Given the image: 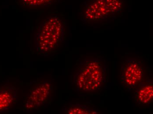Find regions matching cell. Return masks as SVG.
Wrapping results in <instances>:
<instances>
[{"instance_id": "obj_1", "label": "cell", "mask_w": 153, "mask_h": 114, "mask_svg": "<svg viewBox=\"0 0 153 114\" xmlns=\"http://www.w3.org/2000/svg\"><path fill=\"white\" fill-rule=\"evenodd\" d=\"M106 66L98 58L85 59L79 63L73 80L76 90L81 91L98 90L106 81Z\"/></svg>"}, {"instance_id": "obj_2", "label": "cell", "mask_w": 153, "mask_h": 114, "mask_svg": "<svg viewBox=\"0 0 153 114\" xmlns=\"http://www.w3.org/2000/svg\"><path fill=\"white\" fill-rule=\"evenodd\" d=\"M65 35V26L57 15L49 17L42 23L36 34L35 44L38 52L48 55L58 48Z\"/></svg>"}, {"instance_id": "obj_5", "label": "cell", "mask_w": 153, "mask_h": 114, "mask_svg": "<svg viewBox=\"0 0 153 114\" xmlns=\"http://www.w3.org/2000/svg\"><path fill=\"white\" fill-rule=\"evenodd\" d=\"M143 76V66L137 59L128 58L122 64L120 72L121 81L128 90L137 87L142 81Z\"/></svg>"}, {"instance_id": "obj_7", "label": "cell", "mask_w": 153, "mask_h": 114, "mask_svg": "<svg viewBox=\"0 0 153 114\" xmlns=\"http://www.w3.org/2000/svg\"><path fill=\"white\" fill-rule=\"evenodd\" d=\"M136 101L139 104L148 105L152 103L153 82L151 79L140 82L135 92Z\"/></svg>"}, {"instance_id": "obj_3", "label": "cell", "mask_w": 153, "mask_h": 114, "mask_svg": "<svg viewBox=\"0 0 153 114\" xmlns=\"http://www.w3.org/2000/svg\"><path fill=\"white\" fill-rule=\"evenodd\" d=\"M123 6V0H88L85 2L83 17L88 22L102 21L120 13Z\"/></svg>"}, {"instance_id": "obj_8", "label": "cell", "mask_w": 153, "mask_h": 114, "mask_svg": "<svg viewBox=\"0 0 153 114\" xmlns=\"http://www.w3.org/2000/svg\"><path fill=\"white\" fill-rule=\"evenodd\" d=\"M63 110L68 114H95L99 112L97 109H91L80 104H71Z\"/></svg>"}, {"instance_id": "obj_4", "label": "cell", "mask_w": 153, "mask_h": 114, "mask_svg": "<svg viewBox=\"0 0 153 114\" xmlns=\"http://www.w3.org/2000/svg\"><path fill=\"white\" fill-rule=\"evenodd\" d=\"M53 84L45 81L36 85L31 89L24 100V109L27 112L36 111L46 104L52 98Z\"/></svg>"}, {"instance_id": "obj_9", "label": "cell", "mask_w": 153, "mask_h": 114, "mask_svg": "<svg viewBox=\"0 0 153 114\" xmlns=\"http://www.w3.org/2000/svg\"><path fill=\"white\" fill-rule=\"evenodd\" d=\"M24 6L32 8L48 7L52 5L55 0H19Z\"/></svg>"}, {"instance_id": "obj_6", "label": "cell", "mask_w": 153, "mask_h": 114, "mask_svg": "<svg viewBox=\"0 0 153 114\" xmlns=\"http://www.w3.org/2000/svg\"><path fill=\"white\" fill-rule=\"evenodd\" d=\"M17 101V90L15 87L11 84H0V113L8 111Z\"/></svg>"}]
</instances>
